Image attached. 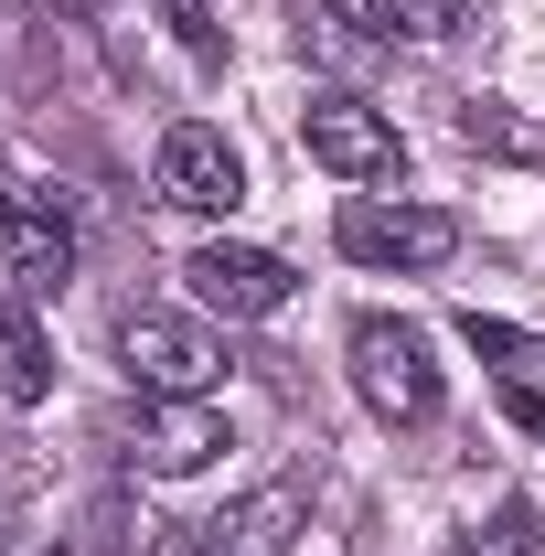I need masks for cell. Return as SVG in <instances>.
<instances>
[{"instance_id":"5","label":"cell","mask_w":545,"mask_h":556,"mask_svg":"<svg viewBox=\"0 0 545 556\" xmlns=\"http://www.w3.org/2000/svg\"><path fill=\"white\" fill-rule=\"evenodd\" d=\"M150 182H161V204H182V214H225L236 193H246V161H236V139H225V129L182 118V129H161Z\"/></svg>"},{"instance_id":"2","label":"cell","mask_w":545,"mask_h":556,"mask_svg":"<svg viewBox=\"0 0 545 556\" xmlns=\"http://www.w3.org/2000/svg\"><path fill=\"white\" fill-rule=\"evenodd\" d=\"M118 364H129V386L150 396H204L214 375H225V343H214L204 321H182V311H118Z\"/></svg>"},{"instance_id":"4","label":"cell","mask_w":545,"mask_h":556,"mask_svg":"<svg viewBox=\"0 0 545 556\" xmlns=\"http://www.w3.org/2000/svg\"><path fill=\"white\" fill-rule=\"evenodd\" d=\"M342 257L353 268H439L449 247H460V225L439 204H342Z\"/></svg>"},{"instance_id":"17","label":"cell","mask_w":545,"mask_h":556,"mask_svg":"<svg viewBox=\"0 0 545 556\" xmlns=\"http://www.w3.org/2000/svg\"><path fill=\"white\" fill-rule=\"evenodd\" d=\"M0 556H33V514H11V525H0Z\"/></svg>"},{"instance_id":"14","label":"cell","mask_w":545,"mask_h":556,"mask_svg":"<svg viewBox=\"0 0 545 556\" xmlns=\"http://www.w3.org/2000/svg\"><path fill=\"white\" fill-rule=\"evenodd\" d=\"M471 556H545V535H535V503H503V514H492V535H481Z\"/></svg>"},{"instance_id":"12","label":"cell","mask_w":545,"mask_h":556,"mask_svg":"<svg viewBox=\"0 0 545 556\" xmlns=\"http://www.w3.org/2000/svg\"><path fill=\"white\" fill-rule=\"evenodd\" d=\"M364 11H375L396 43H449V33H460V0H364Z\"/></svg>"},{"instance_id":"13","label":"cell","mask_w":545,"mask_h":556,"mask_svg":"<svg viewBox=\"0 0 545 556\" xmlns=\"http://www.w3.org/2000/svg\"><path fill=\"white\" fill-rule=\"evenodd\" d=\"M118 546H129V503L107 492V503H86V525H75L54 556H118Z\"/></svg>"},{"instance_id":"8","label":"cell","mask_w":545,"mask_h":556,"mask_svg":"<svg viewBox=\"0 0 545 556\" xmlns=\"http://www.w3.org/2000/svg\"><path fill=\"white\" fill-rule=\"evenodd\" d=\"M300 514H310V482H300V471H278V482H257L225 525H204V546H214V556H278L289 535H300Z\"/></svg>"},{"instance_id":"11","label":"cell","mask_w":545,"mask_h":556,"mask_svg":"<svg viewBox=\"0 0 545 556\" xmlns=\"http://www.w3.org/2000/svg\"><path fill=\"white\" fill-rule=\"evenodd\" d=\"M289 33H300V54H321V65H364V33L342 22L332 0H300V11H289Z\"/></svg>"},{"instance_id":"19","label":"cell","mask_w":545,"mask_h":556,"mask_svg":"<svg viewBox=\"0 0 545 556\" xmlns=\"http://www.w3.org/2000/svg\"><path fill=\"white\" fill-rule=\"evenodd\" d=\"M54 11H107V0H54Z\"/></svg>"},{"instance_id":"20","label":"cell","mask_w":545,"mask_h":556,"mask_svg":"<svg viewBox=\"0 0 545 556\" xmlns=\"http://www.w3.org/2000/svg\"><path fill=\"white\" fill-rule=\"evenodd\" d=\"M449 556H471V546H449Z\"/></svg>"},{"instance_id":"15","label":"cell","mask_w":545,"mask_h":556,"mask_svg":"<svg viewBox=\"0 0 545 556\" xmlns=\"http://www.w3.org/2000/svg\"><path fill=\"white\" fill-rule=\"evenodd\" d=\"M460 332H471V353H492V364H524V332H514V321H460Z\"/></svg>"},{"instance_id":"16","label":"cell","mask_w":545,"mask_h":556,"mask_svg":"<svg viewBox=\"0 0 545 556\" xmlns=\"http://www.w3.org/2000/svg\"><path fill=\"white\" fill-rule=\"evenodd\" d=\"M503 417H514V428H524V439H545V396H524V386H514V396H503Z\"/></svg>"},{"instance_id":"10","label":"cell","mask_w":545,"mask_h":556,"mask_svg":"<svg viewBox=\"0 0 545 556\" xmlns=\"http://www.w3.org/2000/svg\"><path fill=\"white\" fill-rule=\"evenodd\" d=\"M0 386H11V407H33V396L54 386V364H43V332H33V311H22V300H0Z\"/></svg>"},{"instance_id":"7","label":"cell","mask_w":545,"mask_h":556,"mask_svg":"<svg viewBox=\"0 0 545 556\" xmlns=\"http://www.w3.org/2000/svg\"><path fill=\"white\" fill-rule=\"evenodd\" d=\"M193 300L204 311H225V321H268V311H289V257H268V247H193Z\"/></svg>"},{"instance_id":"6","label":"cell","mask_w":545,"mask_h":556,"mask_svg":"<svg viewBox=\"0 0 545 556\" xmlns=\"http://www.w3.org/2000/svg\"><path fill=\"white\" fill-rule=\"evenodd\" d=\"M75 268V225L54 193H0V278L11 289H65Z\"/></svg>"},{"instance_id":"3","label":"cell","mask_w":545,"mask_h":556,"mask_svg":"<svg viewBox=\"0 0 545 556\" xmlns=\"http://www.w3.org/2000/svg\"><path fill=\"white\" fill-rule=\"evenodd\" d=\"M300 139H310V161H321V172H342V182H396V172H407L396 118H385V108H364L353 86L310 97V108H300Z\"/></svg>"},{"instance_id":"1","label":"cell","mask_w":545,"mask_h":556,"mask_svg":"<svg viewBox=\"0 0 545 556\" xmlns=\"http://www.w3.org/2000/svg\"><path fill=\"white\" fill-rule=\"evenodd\" d=\"M353 386H364V407L385 417V428H428V417H439L428 332H417V321H385V311H364V321H353Z\"/></svg>"},{"instance_id":"18","label":"cell","mask_w":545,"mask_h":556,"mask_svg":"<svg viewBox=\"0 0 545 556\" xmlns=\"http://www.w3.org/2000/svg\"><path fill=\"white\" fill-rule=\"evenodd\" d=\"M161 556H214V546H204V525H193V535H172V546H161Z\"/></svg>"},{"instance_id":"9","label":"cell","mask_w":545,"mask_h":556,"mask_svg":"<svg viewBox=\"0 0 545 556\" xmlns=\"http://www.w3.org/2000/svg\"><path fill=\"white\" fill-rule=\"evenodd\" d=\"M214 450H225V417H214L204 396H161L150 428H139V460H150V471H172V482H182V471H204Z\"/></svg>"}]
</instances>
